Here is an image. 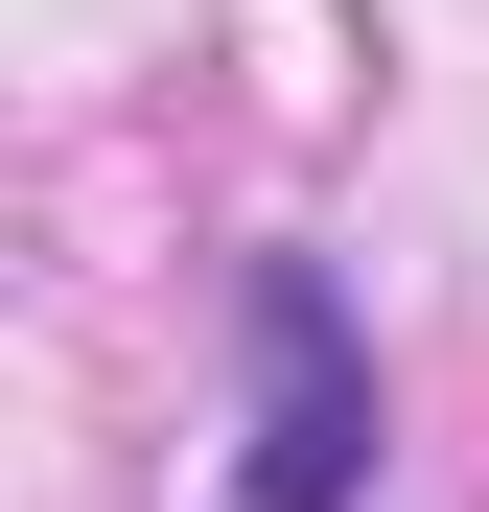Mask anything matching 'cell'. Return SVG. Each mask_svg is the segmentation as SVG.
Here are the masks:
<instances>
[{
    "label": "cell",
    "instance_id": "1",
    "mask_svg": "<svg viewBox=\"0 0 489 512\" xmlns=\"http://www.w3.org/2000/svg\"><path fill=\"white\" fill-rule=\"evenodd\" d=\"M233 326H257V466H233V512H350L373 489V350H350V303L303 256H257Z\"/></svg>",
    "mask_w": 489,
    "mask_h": 512
}]
</instances>
